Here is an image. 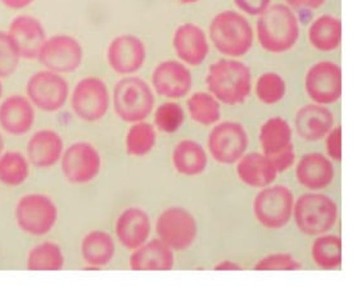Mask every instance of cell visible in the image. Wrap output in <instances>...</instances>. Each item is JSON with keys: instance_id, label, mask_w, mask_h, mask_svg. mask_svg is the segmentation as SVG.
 Wrapping results in <instances>:
<instances>
[{"instance_id": "obj_24", "label": "cell", "mask_w": 353, "mask_h": 286, "mask_svg": "<svg viewBox=\"0 0 353 286\" xmlns=\"http://www.w3.org/2000/svg\"><path fill=\"white\" fill-rule=\"evenodd\" d=\"M174 250L161 239H154L132 250L130 268L134 271H170L174 268Z\"/></svg>"}, {"instance_id": "obj_18", "label": "cell", "mask_w": 353, "mask_h": 286, "mask_svg": "<svg viewBox=\"0 0 353 286\" xmlns=\"http://www.w3.org/2000/svg\"><path fill=\"white\" fill-rule=\"evenodd\" d=\"M35 119V107L25 95L12 94L0 103V129L10 136L28 134Z\"/></svg>"}, {"instance_id": "obj_40", "label": "cell", "mask_w": 353, "mask_h": 286, "mask_svg": "<svg viewBox=\"0 0 353 286\" xmlns=\"http://www.w3.org/2000/svg\"><path fill=\"white\" fill-rule=\"evenodd\" d=\"M271 163L275 167V170L279 172H284L285 170H288L290 167L294 165L296 161V154H294V148L293 144L288 145L287 148L283 149L279 153L274 154L269 157Z\"/></svg>"}, {"instance_id": "obj_45", "label": "cell", "mask_w": 353, "mask_h": 286, "mask_svg": "<svg viewBox=\"0 0 353 286\" xmlns=\"http://www.w3.org/2000/svg\"><path fill=\"white\" fill-rule=\"evenodd\" d=\"M3 152H4V138H3V135L0 132V156L3 154Z\"/></svg>"}, {"instance_id": "obj_19", "label": "cell", "mask_w": 353, "mask_h": 286, "mask_svg": "<svg viewBox=\"0 0 353 286\" xmlns=\"http://www.w3.org/2000/svg\"><path fill=\"white\" fill-rule=\"evenodd\" d=\"M172 45L176 56L192 67L202 65L210 53L208 40L203 28L186 22L176 28L172 37Z\"/></svg>"}, {"instance_id": "obj_13", "label": "cell", "mask_w": 353, "mask_h": 286, "mask_svg": "<svg viewBox=\"0 0 353 286\" xmlns=\"http://www.w3.org/2000/svg\"><path fill=\"white\" fill-rule=\"evenodd\" d=\"M159 239L175 252H183L194 243L198 226L194 217L180 207H171L159 214L156 223Z\"/></svg>"}, {"instance_id": "obj_43", "label": "cell", "mask_w": 353, "mask_h": 286, "mask_svg": "<svg viewBox=\"0 0 353 286\" xmlns=\"http://www.w3.org/2000/svg\"><path fill=\"white\" fill-rule=\"evenodd\" d=\"M35 0H0V3L7 7L8 10H26Z\"/></svg>"}, {"instance_id": "obj_39", "label": "cell", "mask_w": 353, "mask_h": 286, "mask_svg": "<svg viewBox=\"0 0 353 286\" xmlns=\"http://www.w3.org/2000/svg\"><path fill=\"white\" fill-rule=\"evenodd\" d=\"M326 152L334 161L342 159V127L336 126L326 135Z\"/></svg>"}, {"instance_id": "obj_23", "label": "cell", "mask_w": 353, "mask_h": 286, "mask_svg": "<svg viewBox=\"0 0 353 286\" xmlns=\"http://www.w3.org/2000/svg\"><path fill=\"white\" fill-rule=\"evenodd\" d=\"M296 177L299 184L310 190L325 189L334 178V167L324 154L310 153L298 162Z\"/></svg>"}, {"instance_id": "obj_21", "label": "cell", "mask_w": 353, "mask_h": 286, "mask_svg": "<svg viewBox=\"0 0 353 286\" xmlns=\"http://www.w3.org/2000/svg\"><path fill=\"white\" fill-rule=\"evenodd\" d=\"M294 126L299 138L316 141L325 138L334 127V116L323 104H307L296 113Z\"/></svg>"}, {"instance_id": "obj_29", "label": "cell", "mask_w": 353, "mask_h": 286, "mask_svg": "<svg viewBox=\"0 0 353 286\" xmlns=\"http://www.w3.org/2000/svg\"><path fill=\"white\" fill-rule=\"evenodd\" d=\"M293 131L287 121L280 117H272L266 121L260 131L262 152L266 157H271L292 144Z\"/></svg>"}, {"instance_id": "obj_20", "label": "cell", "mask_w": 353, "mask_h": 286, "mask_svg": "<svg viewBox=\"0 0 353 286\" xmlns=\"http://www.w3.org/2000/svg\"><path fill=\"white\" fill-rule=\"evenodd\" d=\"M65 152L62 136L54 130H39L28 139L26 157L37 168H50L61 161Z\"/></svg>"}, {"instance_id": "obj_26", "label": "cell", "mask_w": 353, "mask_h": 286, "mask_svg": "<svg viewBox=\"0 0 353 286\" xmlns=\"http://www.w3.org/2000/svg\"><path fill=\"white\" fill-rule=\"evenodd\" d=\"M116 253L113 238L102 230L90 231L81 241V257L88 266L104 267L111 263Z\"/></svg>"}, {"instance_id": "obj_34", "label": "cell", "mask_w": 353, "mask_h": 286, "mask_svg": "<svg viewBox=\"0 0 353 286\" xmlns=\"http://www.w3.org/2000/svg\"><path fill=\"white\" fill-rule=\"evenodd\" d=\"M157 141V134L153 125L140 121L131 125L126 134L125 145L126 152L131 157H144L152 149L154 148Z\"/></svg>"}, {"instance_id": "obj_33", "label": "cell", "mask_w": 353, "mask_h": 286, "mask_svg": "<svg viewBox=\"0 0 353 286\" xmlns=\"http://www.w3.org/2000/svg\"><path fill=\"white\" fill-rule=\"evenodd\" d=\"M312 259L317 267L335 269L342 265V239L336 235H319L312 244Z\"/></svg>"}, {"instance_id": "obj_27", "label": "cell", "mask_w": 353, "mask_h": 286, "mask_svg": "<svg viewBox=\"0 0 353 286\" xmlns=\"http://www.w3.org/2000/svg\"><path fill=\"white\" fill-rule=\"evenodd\" d=\"M310 44L320 52H333L342 41V22L334 16L324 14L315 19L308 28Z\"/></svg>"}, {"instance_id": "obj_2", "label": "cell", "mask_w": 353, "mask_h": 286, "mask_svg": "<svg viewBox=\"0 0 353 286\" xmlns=\"http://www.w3.org/2000/svg\"><path fill=\"white\" fill-rule=\"evenodd\" d=\"M205 83L219 102L238 105L251 94V70L241 61L220 59L210 67Z\"/></svg>"}, {"instance_id": "obj_30", "label": "cell", "mask_w": 353, "mask_h": 286, "mask_svg": "<svg viewBox=\"0 0 353 286\" xmlns=\"http://www.w3.org/2000/svg\"><path fill=\"white\" fill-rule=\"evenodd\" d=\"M65 266L62 248L53 241H44L28 252L26 267L30 271H59Z\"/></svg>"}, {"instance_id": "obj_8", "label": "cell", "mask_w": 353, "mask_h": 286, "mask_svg": "<svg viewBox=\"0 0 353 286\" xmlns=\"http://www.w3.org/2000/svg\"><path fill=\"white\" fill-rule=\"evenodd\" d=\"M70 102L71 110L80 120L98 122L110 110L111 94L102 79L88 76L76 83Z\"/></svg>"}, {"instance_id": "obj_9", "label": "cell", "mask_w": 353, "mask_h": 286, "mask_svg": "<svg viewBox=\"0 0 353 286\" xmlns=\"http://www.w3.org/2000/svg\"><path fill=\"white\" fill-rule=\"evenodd\" d=\"M294 195L284 185L263 189L253 201L256 220L270 230L284 227L293 214Z\"/></svg>"}, {"instance_id": "obj_32", "label": "cell", "mask_w": 353, "mask_h": 286, "mask_svg": "<svg viewBox=\"0 0 353 286\" xmlns=\"http://www.w3.org/2000/svg\"><path fill=\"white\" fill-rule=\"evenodd\" d=\"M188 111L192 120L202 125L211 126L221 119L220 103L212 94L198 92L188 99Z\"/></svg>"}, {"instance_id": "obj_22", "label": "cell", "mask_w": 353, "mask_h": 286, "mask_svg": "<svg viewBox=\"0 0 353 286\" xmlns=\"http://www.w3.org/2000/svg\"><path fill=\"white\" fill-rule=\"evenodd\" d=\"M150 227L148 213L139 207H130L117 218L116 236L123 248L135 250L148 241Z\"/></svg>"}, {"instance_id": "obj_4", "label": "cell", "mask_w": 353, "mask_h": 286, "mask_svg": "<svg viewBox=\"0 0 353 286\" xmlns=\"http://www.w3.org/2000/svg\"><path fill=\"white\" fill-rule=\"evenodd\" d=\"M153 90L143 79L126 76L113 89V110L116 116L126 123H135L148 119L154 108Z\"/></svg>"}, {"instance_id": "obj_37", "label": "cell", "mask_w": 353, "mask_h": 286, "mask_svg": "<svg viewBox=\"0 0 353 286\" xmlns=\"http://www.w3.org/2000/svg\"><path fill=\"white\" fill-rule=\"evenodd\" d=\"M21 59L22 58L7 31H0V79H7L16 74Z\"/></svg>"}, {"instance_id": "obj_12", "label": "cell", "mask_w": 353, "mask_h": 286, "mask_svg": "<svg viewBox=\"0 0 353 286\" xmlns=\"http://www.w3.org/2000/svg\"><path fill=\"white\" fill-rule=\"evenodd\" d=\"M250 139L241 123L226 121L216 125L208 136V149L216 162L234 165L245 154Z\"/></svg>"}, {"instance_id": "obj_47", "label": "cell", "mask_w": 353, "mask_h": 286, "mask_svg": "<svg viewBox=\"0 0 353 286\" xmlns=\"http://www.w3.org/2000/svg\"><path fill=\"white\" fill-rule=\"evenodd\" d=\"M3 92H4V88H3V83H1V79H0V101L3 98Z\"/></svg>"}, {"instance_id": "obj_17", "label": "cell", "mask_w": 353, "mask_h": 286, "mask_svg": "<svg viewBox=\"0 0 353 286\" xmlns=\"http://www.w3.org/2000/svg\"><path fill=\"white\" fill-rule=\"evenodd\" d=\"M22 59H37L39 52L47 40V31L37 17L21 14L12 19L7 31Z\"/></svg>"}, {"instance_id": "obj_46", "label": "cell", "mask_w": 353, "mask_h": 286, "mask_svg": "<svg viewBox=\"0 0 353 286\" xmlns=\"http://www.w3.org/2000/svg\"><path fill=\"white\" fill-rule=\"evenodd\" d=\"M177 1L181 4H194L198 0H177Z\"/></svg>"}, {"instance_id": "obj_41", "label": "cell", "mask_w": 353, "mask_h": 286, "mask_svg": "<svg viewBox=\"0 0 353 286\" xmlns=\"http://www.w3.org/2000/svg\"><path fill=\"white\" fill-rule=\"evenodd\" d=\"M271 0H234L239 10L250 16H261L270 7Z\"/></svg>"}, {"instance_id": "obj_16", "label": "cell", "mask_w": 353, "mask_h": 286, "mask_svg": "<svg viewBox=\"0 0 353 286\" xmlns=\"http://www.w3.org/2000/svg\"><path fill=\"white\" fill-rule=\"evenodd\" d=\"M150 80L156 92L168 99L184 98L192 90L193 85L189 68L174 59L161 62L153 70Z\"/></svg>"}, {"instance_id": "obj_15", "label": "cell", "mask_w": 353, "mask_h": 286, "mask_svg": "<svg viewBox=\"0 0 353 286\" xmlns=\"http://www.w3.org/2000/svg\"><path fill=\"white\" fill-rule=\"evenodd\" d=\"M147 48L143 40L130 34L114 37L107 49V62L120 76L137 74L145 63Z\"/></svg>"}, {"instance_id": "obj_42", "label": "cell", "mask_w": 353, "mask_h": 286, "mask_svg": "<svg viewBox=\"0 0 353 286\" xmlns=\"http://www.w3.org/2000/svg\"><path fill=\"white\" fill-rule=\"evenodd\" d=\"M326 0H288L289 4L296 8L317 10L325 4Z\"/></svg>"}, {"instance_id": "obj_5", "label": "cell", "mask_w": 353, "mask_h": 286, "mask_svg": "<svg viewBox=\"0 0 353 286\" xmlns=\"http://www.w3.org/2000/svg\"><path fill=\"white\" fill-rule=\"evenodd\" d=\"M293 214L299 230L310 236H319L334 227L338 208L327 195L308 193L298 198Z\"/></svg>"}, {"instance_id": "obj_11", "label": "cell", "mask_w": 353, "mask_h": 286, "mask_svg": "<svg viewBox=\"0 0 353 286\" xmlns=\"http://www.w3.org/2000/svg\"><path fill=\"white\" fill-rule=\"evenodd\" d=\"M102 168V157L93 144L77 141L65 149L61 171L70 184L84 185L93 181Z\"/></svg>"}, {"instance_id": "obj_3", "label": "cell", "mask_w": 353, "mask_h": 286, "mask_svg": "<svg viewBox=\"0 0 353 286\" xmlns=\"http://www.w3.org/2000/svg\"><path fill=\"white\" fill-rule=\"evenodd\" d=\"M210 37L219 53L232 58L247 54L253 45L250 21L235 10H223L214 16Z\"/></svg>"}, {"instance_id": "obj_6", "label": "cell", "mask_w": 353, "mask_h": 286, "mask_svg": "<svg viewBox=\"0 0 353 286\" xmlns=\"http://www.w3.org/2000/svg\"><path fill=\"white\" fill-rule=\"evenodd\" d=\"M14 217L19 230L30 236L40 238L54 229L58 220V208L48 195L25 194L16 204Z\"/></svg>"}, {"instance_id": "obj_1", "label": "cell", "mask_w": 353, "mask_h": 286, "mask_svg": "<svg viewBox=\"0 0 353 286\" xmlns=\"http://www.w3.org/2000/svg\"><path fill=\"white\" fill-rule=\"evenodd\" d=\"M301 34L294 12L285 4H275L265 10L257 22L260 45L271 54H283L297 44Z\"/></svg>"}, {"instance_id": "obj_38", "label": "cell", "mask_w": 353, "mask_h": 286, "mask_svg": "<svg viewBox=\"0 0 353 286\" xmlns=\"http://www.w3.org/2000/svg\"><path fill=\"white\" fill-rule=\"evenodd\" d=\"M301 263L287 253L270 254L268 257L261 259L254 266L257 271H294L299 269Z\"/></svg>"}, {"instance_id": "obj_28", "label": "cell", "mask_w": 353, "mask_h": 286, "mask_svg": "<svg viewBox=\"0 0 353 286\" xmlns=\"http://www.w3.org/2000/svg\"><path fill=\"white\" fill-rule=\"evenodd\" d=\"M207 154L203 147L194 140H183L172 152V165L180 175H201L207 167Z\"/></svg>"}, {"instance_id": "obj_36", "label": "cell", "mask_w": 353, "mask_h": 286, "mask_svg": "<svg viewBox=\"0 0 353 286\" xmlns=\"http://www.w3.org/2000/svg\"><path fill=\"white\" fill-rule=\"evenodd\" d=\"M184 111L177 103L168 102L161 104L154 113V123L157 129L163 132H175L184 122Z\"/></svg>"}, {"instance_id": "obj_14", "label": "cell", "mask_w": 353, "mask_h": 286, "mask_svg": "<svg viewBox=\"0 0 353 286\" xmlns=\"http://www.w3.org/2000/svg\"><path fill=\"white\" fill-rule=\"evenodd\" d=\"M307 95L317 104H333L342 96V68L330 61H321L307 71Z\"/></svg>"}, {"instance_id": "obj_25", "label": "cell", "mask_w": 353, "mask_h": 286, "mask_svg": "<svg viewBox=\"0 0 353 286\" xmlns=\"http://www.w3.org/2000/svg\"><path fill=\"white\" fill-rule=\"evenodd\" d=\"M236 166V172L243 184L251 187H266L276 180L278 171L269 157L260 153L244 154Z\"/></svg>"}, {"instance_id": "obj_7", "label": "cell", "mask_w": 353, "mask_h": 286, "mask_svg": "<svg viewBox=\"0 0 353 286\" xmlns=\"http://www.w3.org/2000/svg\"><path fill=\"white\" fill-rule=\"evenodd\" d=\"M26 96L39 111H61L70 98V85L63 74L41 70L32 74L26 83Z\"/></svg>"}, {"instance_id": "obj_35", "label": "cell", "mask_w": 353, "mask_h": 286, "mask_svg": "<svg viewBox=\"0 0 353 286\" xmlns=\"http://www.w3.org/2000/svg\"><path fill=\"white\" fill-rule=\"evenodd\" d=\"M287 92V85L280 74L266 72L261 74L256 83V95L266 105L279 103Z\"/></svg>"}, {"instance_id": "obj_31", "label": "cell", "mask_w": 353, "mask_h": 286, "mask_svg": "<svg viewBox=\"0 0 353 286\" xmlns=\"http://www.w3.org/2000/svg\"><path fill=\"white\" fill-rule=\"evenodd\" d=\"M30 161L22 153L10 150L0 156V183L8 187H17L30 176Z\"/></svg>"}, {"instance_id": "obj_44", "label": "cell", "mask_w": 353, "mask_h": 286, "mask_svg": "<svg viewBox=\"0 0 353 286\" xmlns=\"http://www.w3.org/2000/svg\"><path fill=\"white\" fill-rule=\"evenodd\" d=\"M214 269L217 271H223V269H242V267L236 263H232V262H223L217 266H214Z\"/></svg>"}, {"instance_id": "obj_10", "label": "cell", "mask_w": 353, "mask_h": 286, "mask_svg": "<svg viewBox=\"0 0 353 286\" xmlns=\"http://www.w3.org/2000/svg\"><path fill=\"white\" fill-rule=\"evenodd\" d=\"M37 61L46 70L57 74L77 71L84 61V48L74 37L59 34L47 37L41 46Z\"/></svg>"}]
</instances>
